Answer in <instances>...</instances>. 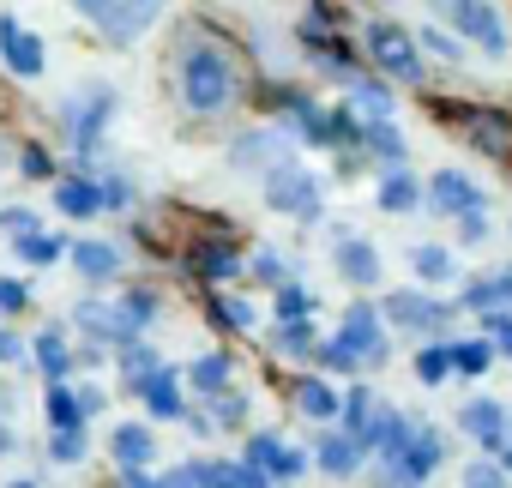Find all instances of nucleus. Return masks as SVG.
<instances>
[{
  "instance_id": "obj_28",
  "label": "nucleus",
  "mask_w": 512,
  "mask_h": 488,
  "mask_svg": "<svg viewBox=\"0 0 512 488\" xmlns=\"http://www.w3.org/2000/svg\"><path fill=\"white\" fill-rule=\"evenodd\" d=\"M488 368H494V344L488 338H452V374L482 380Z\"/></svg>"
},
{
  "instance_id": "obj_40",
  "label": "nucleus",
  "mask_w": 512,
  "mask_h": 488,
  "mask_svg": "<svg viewBox=\"0 0 512 488\" xmlns=\"http://www.w3.org/2000/svg\"><path fill=\"white\" fill-rule=\"evenodd\" d=\"M278 344H284L290 356H314V350H320V344H314V326H308V320H284V326H278Z\"/></svg>"
},
{
  "instance_id": "obj_23",
  "label": "nucleus",
  "mask_w": 512,
  "mask_h": 488,
  "mask_svg": "<svg viewBox=\"0 0 512 488\" xmlns=\"http://www.w3.org/2000/svg\"><path fill=\"white\" fill-rule=\"evenodd\" d=\"M362 151H374L386 169H404V157H410V145L392 121H362Z\"/></svg>"
},
{
  "instance_id": "obj_17",
  "label": "nucleus",
  "mask_w": 512,
  "mask_h": 488,
  "mask_svg": "<svg viewBox=\"0 0 512 488\" xmlns=\"http://www.w3.org/2000/svg\"><path fill=\"white\" fill-rule=\"evenodd\" d=\"M314 464H320L326 476H356V470L368 464V446H362L350 428H326V434L314 440Z\"/></svg>"
},
{
  "instance_id": "obj_24",
  "label": "nucleus",
  "mask_w": 512,
  "mask_h": 488,
  "mask_svg": "<svg viewBox=\"0 0 512 488\" xmlns=\"http://www.w3.org/2000/svg\"><path fill=\"white\" fill-rule=\"evenodd\" d=\"M55 205H61L67 217L109 211V205H103V181H91V175H73V181H61V187H55Z\"/></svg>"
},
{
  "instance_id": "obj_34",
  "label": "nucleus",
  "mask_w": 512,
  "mask_h": 488,
  "mask_svg": "<svg viewBox=\"0 0 512 488\" xmlns=\"http://www.w3.org/2000/svg\"><path fill=\"white\" fill-rule=\"evenodd\" d=\"M37 362H43L49 380H67V374H73V350L61 344V332H43V338H37Z\"/></svg>"
},
{
  "instance_id": "obj_9",
  "label": "nucleus",
  "mask_w": 512,
  "mask_h": 488,
  "mask_svg": "<svg viewBox=\"0 0 512 488\" xmlns=\"http://www.w3.org/2000/svg\"><path fill=\"white\" fill-rule=\"evenodd\" d=\"M458 434H470L482 446V458H494L512 434V404L506 398H464L458 404Z\"/></svg>"
},
{
  "instance_id": "obj_56",
  "label": "nucleus",
  "mask_w": 512,
  "mask_h": 488,
  "mask_svg": "<svg viewBox=\"0 0 512 488\" xmlns=\"http://www.w3.org/2000/svg\"><path fill=\"white\" fill-rule=\"evenodd\" d=\"M0 362H19V338L13 332H0Z\"/></svg>"
},
{
  "instance_id": "obj_35",
  "label": "nucleus",
  "mask_w": 512,
  "mask_h": 488,
  "mask_svg": "<svg viewBox=\"0 0 512 488\" xmlns=\"http://www.w3.org/2000/svg\"><path fill=\"white\" fill-rule=\"evenodd\" d=\"M43 404H49V422H55V428H85V416H79V398H73V386H67V380H55Z\"/></svg>"
},
{
  "instance_id": "obj_3",
  "label": "nucleus",
  "mask_w": 512,
  "mask_h": 488,
  "mask_svg": "<svg viewBox=\"0 0 512 488\" xmlns=\"http://www.w3.org/2000/svg\"><path fill=\"white\" fill-rule=\"evenodd\" d=\"M428 13H440L458 31V43H476L488 61H506L512 31H506V19H500L494 0H428Z\"/></svg>"
},
{
  "instance_id": "obj_29",
  "label": "nucleus",
  "mask_w": 512,
  "mask_h": 488,
  "mask_svg": "<svg viewBox=\"0 0 512 488\" xmlns=\"http://www.w3.org/2000/svg\"><path fill=\"white\" fill-rule=\"evenodd\" d=\"M416 380L422 386H440V380H452V338H428L422 350H416Z\"/></svg>"
},
{
  "instance_id": "obj_60",
  "label": "nucleus",
  "mask_w": 512,
  "mask_h": 488,
  "mask_svg": "<svg viewBox=\"0 0 512 488\" xmlns=\"http://www.w3.org/2000/svg\"><path fill=\"white\" fill-rule=\"evenodd\" d=\"M7 488H37V482H25V476H19V482H7Z\"/></svg>"
},
{
  "instance_id": "obj_2",
  "label": "nucleus",
  "mask_w": 512,
  "mask_h": 488,
  "mask_svg": "<svg viewBox=\"0 0 512 488\" xmlns=\"http://www.w3.org/2000/svg\"><path fill=\"white\" fill-rule=\"evenodd\" d=\"M392 350H386V326H380V308L374 302H356L350 314H344V326L314 350V362L320 368H332V374H356V368H374V362H386Z\"/></svg>"
},
{
  "instance_id": "obj_38",
  "label": "nucleus",
  "mask_w": 512,
  "mask_h": 488,
  "mask_svg": "<svg viewBox=\"0 0 512 488\" xmlns=\"http://www.w3.org/2000/svg\"><path fill=\"white\" fill-rule=\"evenodd\" d=\"M482 338L494 344V356H506V362H512V314H506V308L482 314Z\"/></svg>"
},
{
  "instance_id": "obj_52",
  "label": "nucleus",
  "mask_w": 512,
  "mask_h": 488,
  "mask_svg": "<svg viewBox=\"0 0 512 488\" xmlns=\"http://www.w3.org/2000/svg\"><path fill=\"white\" fill-rule=\"evenodd\" d=\"M0 229H13V241H19V235H31V229H37V217H31L25 205H13V211H0Z\"/></svg>"
},
{
  "instance_id": "obj_50",
  "label": "nucleus",
  "mask_w": 512,
  "mask_h": 488,
  "mask_svg": "<svg viewBox=\"0 0 512 488\" xmlns=\"http://www.w3.org/2000/svg\"><path fill=\"white\" fill-rule=\"evenodd\" d=\"M19 169H25V175H31V181H43V175H55V157H49V151H43V145H31V151H25V163H19Z\"/></svg>"
},
{
  "instance_id": "obj_12",
  "label": "nucleus",
  "mask_w": 512,
  "mask_h": 488,
  "mask_svg": "<svg viewBox=\"0 0 512 488\" xmlns=\"http://www.w3.org/2000/svg\"><path fill=\"white\" fill-rule=\"evenodd\" d=\"M332 266H338V278L344 284H356V290H374L380 284V248L368 235H350V229H332Z\"/></svg>"
},
{
  "instance_id": "obj_1",
  "label": "nucleus",
  "mask_w": 512,
  "mask_h": 488,
  "mask_svg": "<svg viewBox=\"0 0 512 488\" xmlns=\"http://www.w3.org/2000/svg\"><path fill=\"white\" fill-rule=\"evenodd\" d=\"M175 91H181V109L199 115V121L229 115V103L241 97V55L205 25L181 31V43H175Z\"/></svg>"
},
{
  "instance_id": "obj_47",
  "label": "nucleus",
  "mask_w": 512,
  "mask_h": 488,
  "mask_svg": "<svg viewBox=\"0 0 512 488\" xmlns=\"http://www.w3.org/2000/svg\"><path fill=\"white\" fill-rule=\"evenodd\" d=\"M211 404H217V422H241V416H247V398H241L235 386H229V392H217Z\"/></svg>"
},
{
  "instance_id": "obj_54",
  "label": "nucleus",
  "mask_w": 512,
  "mask_h": 488,
  "mask_svg": "<svg viewBox=\"0 0 512 488\" xmlns=\"http://www.w3.org/2000/svg\"><path fill=\"white\" fill-rule=\"evenodd\" d=\"M488 278H494V296H500V308L512 314V260H506V266H494Z\"/></svg>"
},
{
  "instance_id": "obj_21",
  "label": "nucleus",
  "mask_w": 512,
  "mask_h": 488,
  "mask_svg": "<svg viewBox=\"0 0 512 488\" xmlns=\"http://www.w3.org/2000/svg\"><path fill=\"white\" fill-rule=\"evenodd\" d=\"M296 410H302V416H314V422H326V428H332V422H338V416H344V398H338V392H332V380H296Z\"/></svg>"
},
{
  "instance_id": "obj_31",
  "label": "nucleus",
  "mask_w": 512,
  "mask_h": 488,
  "mask_svg": "<svg viewBox=\"0 0 512 488\" xmlns=\"http://www.w3.org/2000/svg\"><path fill=\"white\" fill-rule=\"evenodd\" d=\"M229 380H235V362H229V356H199V362L187 368V386H199L205 398L229 392Z\"/></svg>"
},
{
  "instance_id": "obj_13",
  "label": "nucleus",
  "mask_w": 512,
  "mask_h": 488,
  "mask_svg": "<svg viewBox=\"0 0 512 488\" xmlns=\"http://www.w3.org/2000/svg\"><path fill=\"white\" fill-rule=\"evenodd\" d=\"M109 115H115V91H109V85H91V91L73 103V115H67V121H73V151H79L85 163L97 157V139H103Z\"/></svg>"
},
{
  "instance_id": "obj_37",
  "label": "nucleus",
  "mask_w": 512,
  "mask_h": 488,
  "mask_svg": "<svg viewBox=\"0 0 512 488\" xmlns=\"http://www.w3.org/2000/svg\"><path fill=\"white\" fill-rule=\"evenodd\" d=\"M49 458L55 464H79L85 458V428H55L49 434Z\"/></svg>"
},
{
  "instance_id": "obj_6",
  "label": "nucleus",
  "mask_w": 512,
  "mask_h": 488,
  "mask_svg": "<svg viewBox=\"0 0 512 488\" xmlns=\"http://www.w3.org/2000/svg\"><path fill=\"white\" fill-rule=\"evenodd\" d=\"M368 55H374V67H380L386 79H398V85H422V43H416L404 25H392V19L368 25Z\"/></svg>"
},
{
  "instance_id": "obj_44",
  "label": "nucleus",
  "mask_w": 512,
  "mask_h": 488,
  "mask_svg": "<svg viewBox=\"0 0 512 488\" xmlns=\"http://www.w3.org/2000/svg\"><path fill=\"white\" fill-rule=\"evenodd\" d=\"M199 272H205V278H229V272H241V260H235L229 248H205V254H199Z\"/></svg>"
},
{
  "instance_id": "obj_46",
  "label": "nucleus",
  "mask_w": 512,
  "mask_h": 488,
  "mask_svg": "<svg viewBox=\"0 0 512 488\" xmlns=\"http://www.w3.org/2000/svg\"><path fill=\"white\" fill-rule=\"evenodd\" d=\"M103 205H109V211L133 205V181H127V175H103Z\"/></svg>"
},
{
  "instance_id": "obj_22",
  "label": "nucleus",
  "mask_w": 512,
  "mask_h": 488,
  "mask_svg": "<svg viewBox=\"0 0 512 488\" xmlns=\"http://www.w3.org/2000/svg\"><path fill=\"white\" fill-rule=\"evenodd\" d=\"M410 272H416L422 284H452V278H458V254L440 248V241H422V248H410Z\"/></svg>"
},
{
  "instance_id": "obj_61",
  "label": "nucleus",
  "mask_w": 512,
  "mask_h": 488,
  "mask_svg": "<svg viewBox=\"0 0 512 488\" xmlns=\"http://www.w3.org/2000/svg\"><path fill=\"white\" fill-rule=\"evenodd\" d=\"M380 7H386V0H380Z\"/></svg>"
},
{
  "instance_id": "obj_10",
  "label": "nucleus",
  "mask_w": 512,
  "mask_h": 488,
  "mask_svg": "<svg viewBox=\"0 0 512 488\" xmlns=\"http://www.w3.org/2000/svg\"><path fill=\"white\" fill-rule=\"evenodd\" d=\"M458 133H464L482 157L512 163V115H500V109H476V103H458Z\"/></svg>"
},
{
  "instance_id": "obj_53",
  "label": "nucleus",
  "mask_w": 512,
  "mask_h": 488,
  "mask_svg": "<svg viewBox=\"0 0 512 488\" xmlns=\"http://www.w3.org/2000/svg\"><path fill=\"white\" fill-rule=\"evenodd\" d=\"M73 398H79V416H85V422L109 404V398H103V386H73Z\"/></svg>"
},
{
  "instance_id": "obj_58",
  "label": "nucleus",
  "mask_w": 512,
  "mask_h": 488,
  "mask_svg": "<svg viewBox=\"0 0 512 488\" xmlns=\"http://www.w3.org/2000/svg\"><path fill=\"white\" fill-rule=\"evenodd\" d=\"M7 452H13V428H7V422H0V458H7Z\"/></svg>"
},
{
  "instance_id": "obj_32",
  "label": "nucleus",
  "mask_w": 512,
  "mask_h": 488,
  "mask_svg": "<svg viewBox=\"0 0 512 488\" xmlns=\"http://www.w3.org/2000/svg\"><path fill=\"white\" fill-rule=\"evenodd\" d=\"M13 254H19L25 266H55L67 248H61V235H49V229H31V235H19V241H13Z\"/></svg>"
},
{
  "instance_id": "obj_57",
  "label": "nucleus",
  "mask_w": 512,
  "mask_h": 488,
  "mask_svg": "<svg viewBox=\"0 0 512 488\" xmlns=\"http://www.w3.org/2000/svg\"><path fill=\"white\" fill-rule=\"evenodd\" d=\"M494 458H500V470H506V476H512V434H506V446H500V452H494Z\"/></svg>"
},
{
  "instance_id": "obj_19",
  "label": "nucleus",
  "mask_w": 512,
  "mask_h": 488,
  "mask_svg": "<svg viewBox=\"0 0 512 488\" xmlns=\"http://www.w3.org/2000/svg\"><path fill=\"white\" fill-rule=\"evenodd\" d=\"M109 452H115L121 470H145V464H157V434H151L145 422H121V428L109 434Z\"/></svg>"
},
{
  "instance_id": "obj_7",
  "label": "nucleus",
  "mask_w": 512,
  "mask_h": 488,
  "mask_svg": "<svg viewBox=\"0 0 512 488\" xmlns=\"http://www.w3.org/2000/svg\"><path fill=\"white\" fill-rule=\"evenodd\" d=\"M380 314H386V320H392L398 332H422V338H440V332L452 326L458 302H434L428 290H392Z\"/></svg>"
},
{
  "instance_id": "obj_36",
  "label": "nucleus",
  "mask_w": 512,
  "mask_h": 488,
  "mask_svg": "<svg viewBox=\"0 0 512 488\" xmlns=\"http://www.w3.org/2000/svg\"><path fill=\"white\" fill-rule=\"evenodd\" d=\"M458 488H512V476L500 470V458H470L464 476H458Z\"/></svg>"
},
{
  "instance_id": "obj_48",
  "label": "nucleus",
  "mask_w": 512,
  "mask_h": 488,
  "mask_svg": "<svg viewBox=\"0 0 512 488\" xmlns=\"http://www.w3.org/2000/svg\"><path fill=\"white\" fill-rule=\"evenodd\" d=\"M25 302H31V290H25L19 278H0V314H19Z\"/></svg>"
},
{
  "instance_id": "obj_49",
  "label": "nucleus",
  "mask_w": 512,
  "mask_h": 488,
  "mask_svg": "<svg viewBox=\"0 0 512 488\" xmlns=\"http://www.w3.org/2000/svg\"><path fill=\"white\" fill-rule=\"evenodd\" d=\"M253 278H260V284H284V260H278L272 248H260V260H253Z\"/></svg>"
},
{
  "instance_id": "obj_27",
  "label": "nucleus",
  "mask_w": 512,
  "mask_h": 488,
  "mask_svg": "<svg viewBox=\"0 0 512 488\" xmlns=\"http://www.w3.org/2000/svg\"><path fill=\"white\" fill-rule=\"evenodd\" d=\"M350 109H362V121H392V91L380 79H350Z\"/></svg>"
},
{
  "instance_id": "obj_45",
  "label": "nucleus",
  "mask_w": 512,
  "mask_h": 488,
  "mask_svg": "<svg viewBox=\"0 0 512 488\" xmlns=\"http://www.w3.org/2000/svg\"><path fill=\"white\" fill-rule=\"evenodd\" d=\"M476 241H488V211L458 217V248H476Z\"/></svg>"
},
{
  "instance_id": "obj_59",
  "label": "nucleus",
  "mask_w": 512,
  "mask_h": 488,
  "mask_svg": "<svg viewBox=\"0 0 512 488\" xmlns=\"http://www.w3.org/2000/svg\"><path fill=\"white\" fill-rule=\"evenodd\" d=\"M7 410H13V392H0V416H7Z\"/></svg>"
},
{
  "instance_id": "obj_14",
  "label": "nucleus",
  "mask_w": 512,
  "mask_h": 488,
  "mask_svg": "<svg viewBox=\"0 0 512 488\" xmlns=\"http://www.w3.org/2000/svg\"><path fill=\"white\" fill-rule=\"evenodd\" d=\"M0 61H7L19 79H37V73L49 67V49H43V37H31L13 13H0Z\"/></svg>"
},
{
  "instance_id": "obj_16",
  "label": "nucleus",
  "mask_w": 512,
  "mask_h": 488,
  "mask_svg": "<svg viewBox=\"0 0 512 488\" xmlns=\"http://www.w3.org/2000/svg\"><path fill=\"white\" fill-rule=\"evenodd\" d=\"M229 163L235 169H278V163H290V145H284L278 127H253L229 145Z\"/></svg>"
},
{
  "instance_id": "obj_5",
  "label": "nucleus",
  "mask_w": 512,
  "mask_h": 488,
  "mask_svg": "<svg viewBox=\"0 0 512 488\" xmlns=\"http://www.w3.org/2000/svg\"><path fill=\"white\" fill-rule=\"evenodd\" d=\"M440 464H446V434L416 422L410 446H404L398 458H386V464H380V488H428V476H434Z\"/></svg>"
},
{
  "instance_id": "obj_55",
  "label": "nucleus",
  "mask_w": 512,
  "mask_h": 488,
  "mask_svg": "<svg viewBox=\"0 0 512 488\" xmlns=\"http://www.w3.org/2000/svg\"><path fill=\"white\" fill-rule=\"evenodd\" d=\"M163 488H199V470L193 464H175V470H163Z\"/></svg>"
},
{
  "instance_id": "obj_11",
  "label": "nucleus",
  "mask_w": 512,
  "mask_h": 488,
  "mask_svg": "<svg viewBox=\"0 0 512 488\" xmlns=\"http://www.w3.org/2000/svg\"><path fill=\"white\" fill-rule=\"evenodd\" d=\"M428 211H440V217H470V211H488V193L464 175V169H434L428 175Z\"/></svg>"
},
{
  "instance_id": "obj_39",
  "label": "nucleus",
  "mask_w": 512,
  "mask_h": 488,
  "mask_svg": "<svg viewBox=\"0 0 512 488\" xmlns=\"http://www.w3.org/2000/svg\"><path fill=\"white\" fill-rule=\"evenodd\" d=\"M416 43H422V49H428L434 61H446V67H458V61H464V43H458V37H446V31H434V25H428V31H422Z\"/></svg>"
},
{
  "instance_id": "obj_43",
  "label": "nucleus",
  "mask_w": 512,
  "mask_h": 488,
  "mask_svg": "<svg viewBox=\"0 0 512 488\" xmlns=\"http://www.w3.org/2000/svg\"><path fill=\"white\" fill-rule=\"evenodd\" d=\"M193 470H199V488H235V464L223 458H193Z\"/></svg>"
},
{
  "instance_id": "obj_30",
  "label": "nucleus",
  "mask_w": 512,
  "mask_h": 488,
  "mask_svg": "<svg viewBox=\"0 0 512 488\" xmlns=\"http://www.w3.org/2000/svg\"><path fill=\"white\" fill-rule=\"evenodd\" d=\"M338 422H344L356 440H368V428L380 422V398H374L368 386H350V392H344V416H338Z\"/></svg>"
},
{
  "instance_id": "obj_18",
  "label": "nucleus",
  "mask_w": 512,
  "mask_h": 488,
  "mask_svg": "<svg viewBox=\"0 0 512 488\" xmlns=\"http://www.w3.org/2000/svg\"><path fill=\"white\" fill-rule=\"evenodd\" d=\"M374 199H380V211H392V217H410V211H422L428 187H422L410 169H386V175H380V187H374Z\"/></svg>"
},
{
  "instance_id": "obj_15",
  "label": "nucleus",
  "mask_w": 512,
  "mask_h": 488,
  "mask_svg": "<svg viewBox=\"0 0 512 488\" xmlns=\"http://www.w3.org/2000/svg\"><path fill=\"white\" fill-rule=\"evenodd\" d=\"M247 464H260L272 482H296L314 458H308V452H296V446H290V440H278V434H253V440H247Z\"/></svg>"
},
{
  "instance_id": "obj_25",
  "label": "nucleus",
  "mask_w": 512,
  "mask_h": 488,
  "mask_svg": "<svg viewBox=\"0 0 512 488\" xmlns=\"http://www.w3.org/2000/svg\"><path fill=\"white\" fill-rule=\"evenodd\" d=\"M79 326L97 332V338H115V344H139V332L127 326V314L121 308H103V302H85L79 308Z\"/></svg>"
},
{
  "instance_id": "obj_41",
  "label": "nucleus",
  "mask_w": 512,
  "mask_h": 488,
  "mask_svg": "<svg viewBox=\"0 0 512 488\" xmlns=\"http://www.w3.org/2000/svg\"><path fill=\"white\" fill-rule=\"evenodd\" d=\"M121 314H127V326L139 332V326L157 320V296H151V290H133V296H121Z\"/></svg>"
},
{
  "instance_id": "obj_33",
  "label": "nucleus",
  "mask_w": 512,
  "mask_h": 488,
  "mask_svg": "<svg viewBox=\"0 0 512 488\" xmlns=\"http://www.w3.org/2000/svg\"><path fill=\"white\" fill-rule=\"evenodd\" d=\"M314 308H320V296H314V290H302V284H278V296H272L278 326H284V320H308Z\"/></svg>"
},
{
  "instance_id": "obj_8",
  "label": "nucleus",
  "mask_w": 512,
  "mask_h": 488,
  "mask_svg": "<svg viewBox=\"0 0 512 488\" xmlns=\"http://www.w3.org/2000/svg\"><path fill=\"white\" fill-rule=\"evenodd\" d=\"M79 7L109 43H133L139 31H151V19L163 13V0H79Z\"/></svg>"
},
{
  "instance_id": "obj_26",
  "label": "nucleus",
  "mask_w": 512,
  "mask_h": 488,
  "mask_svg": "<svg viewBox=\"0 0 512 488\" xmlns=\"http://www.w3.org/2000/svg\"><path fill=\"white\" fill-rule=\"evenodd\" d=\"M73 266H79V278L109 284V278L121 272V254L109 248V241H79V248H73Z\"/></svg>"
},
{
  "instance_id": "obj_51",
  "label": "nucleus",
  "mask_w": 512,
  "mask_h": 488,
  "mask_svg": "<svg viewBox=\"0 0 512 488\" xmlns=\"http://www.w3.org/2000/svg\"><path fill=\"white\" fill-rule=\"evenodd\" d=\"M217 320L235 326V332H247V326H253V308H247V302H217Z\"/></svg>"
},
{
  "instance_id": "obj_4",
  "label": "nucleus",
  "mask_w": 512,
  "mask_h": 488,
  "mask_svg": "<svg viewBox=\"0 0 512 488\" xmlns=\"http://www.w3.org/2000/svg\"><path fill=\"white\" fill-rule=\"evenodd\" d=\"M266 205H272V211H290L296 223H320L326 187H320V175H308V169L290 157V163L266 169Z\"/></svg>"
},
{
  "instance_id": "obj_20",
  "label": "nucleus",
  "mask_w": 512,
  "mask_h": 488,
  "mask_svg": "<svg viewBox=\"0 0 512 488\" xmlns=\"http://www.w3.org/2000/svg\"><path fill=\"white\" fill-rule=\"evenodd\" d=\"M139 398H145V410L163 416V422H169V416H187V404H181V374H175V368L145 374V380H139Z\"/></svg>"
},
{
  "instance_id": "obj_42",
  "label": "nucleus",
  "mask_w": 512,
  "mask_h": 488,
  "mask_svg": "<svg viewBox=\"0 0 512 488\" xmlns=\"http://www.w3.org/2000/svg\"><path fill=\"white\" fill-rule=\"evenodd\" d=\"M121 368H127V380L139 386V380H145V374H157L163 362H157V350H145V344H127V350H121Z\"/></svg>"
}]
</instances>
